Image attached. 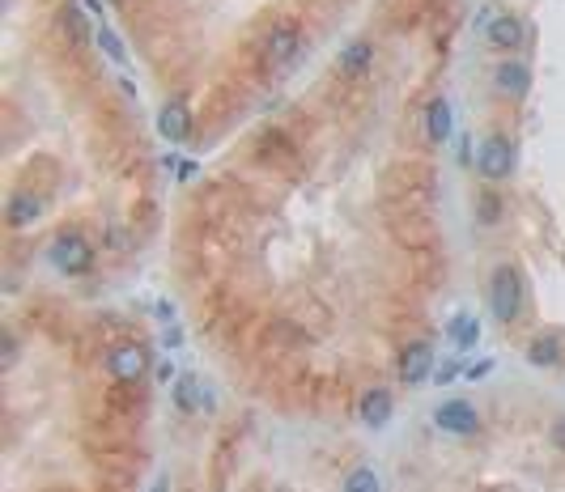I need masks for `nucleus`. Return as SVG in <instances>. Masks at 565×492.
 Segmentation results:
<instances>
[{
    "instance_id": "nucleus-1",
    "label": "nucleus",
    "mask_w": 565,
    "mask_h": 492,
    "mask_svg": "<svg viewBox=\"0 0 565 492\" xmlns=\"http://www.w3.org/2000/svg\"><path fill=\"white\" fill-rule=\"evenodd\" d=\"M489 310H493L497 322H514L523 314V276H519V267L502 264L493 272V281H489Z\"/></svg>"
},
{
    "instance_id": "nucleus-2",
    "label": "nucleus",
    "mask_w": 565,
    "mask_h": 492,
    "mask_svg": "<svg viewBox=\"0 0 565 492\" xmlns=\"http://www.w3.org/2000/svg\"><path fill=\"white\" fill-rule=\"evenodd\" d=\"M145 369H149V348L137 340H123L115 344L111 353H107V374L123 386H132V382L145 378Z\"/></svg>"
},
{
    "instance_id": "nucleus-3",
    "label": "nucleus",
    "mask_w": 565,
    "mask_h": 492,
    "mask_svg": "<svg viewBox=\"0 0 565 492\" xmlns=\"http://www.w3.org/2000/svg\"><path fill=\"white\" fill-rule=\"evenodd\" d=\"M476 171L489 183H506L514 174V140L510 136H489L481 145V153H476Z\"/></svg>"
},
{
    "instance_id": "nucleus-4",
    "label": "nucleus",
    "mask_w": 565,
    "mask_h": 492,
    "mask_svg": "<svg viewBox=\"0 0 565 492\" xmlns=\"http://www.w3.org/2000/svg\"><path fill=\"white\" fill-rule=\"evenodd\" d=\"M52 259H56L60 272L85 276V272L94 267V246L85 242L81 234H64V238H56V246H52Z\"/></svg>"
},
{
    "instance_id": "nucleus-5",
    "label": "nucleus",
    "mask_w": 565,
    "mask_h": 492,
    "mask_svg": "<svg viewBox=\"0 0 565 492\" xmlns=\"http://www.w3.org/2000/svg\"><path fill=\"white\" fill-rule=\"evenodd\" d=\"M298 52H302V30H298V21H281V26H273V35L264 38V64H268V68H285Z\"/></svg>"
},
{
    "instance_id": "nucleus-6",
    "label": "nucleus",
    "mask_w": 565,
    "mask_h": 492,
    "mask_svg": "<svg viewBox=\"0 0 565 492\" xmlns=\"http://www.w3.org/2000/svg\"><path fill=\"white\" fill-rule=\"evenodd\" d=\"M434 425L442 429V433H455V437H472L481 429V412L472 408L468 399H447L438 412H434Z\"/></svg>"
},
{
    "instance_id": "nucleus-7",
    "label": "nucleus",
    "mask_w": 565,
    "mask_h": 492,
    "mask_svg": "<svg viewBox=\"0 0 565 492\" xmlns=\"http://www.w3.org/2000/svg\"><path fill=\"white\" fill-rule=\"evenodd\" d=\"M434 374V348L429 344H409L404 353H400V382H409V386H426V378Z\"/></svg>"
},
{
    "instance_id": "nucleus-8",
    "label": "nucleus",
    "mask_w": 565,
    "mask_h": 492,
    "mask_svg": "<svg viewBox=\"0 0 565 492\" xmlns=\"http://www.w3.org/2000/svg\"><path fill=\"white\" fill-rule=\"evenodd\" d=\"M157 132L166 136L171 145H183L192 136V115H187V107L183 102H166L162 115H157Z\"/></svg>"
},
{
    "instance_id": "nucleus-9",
    "label": "nucleus",
    "mask_w": 565,
    "mask_h": 492,
    "mask_svg": "<svg viewBox=\"0 0 565 492\" xmlns=\"http://www.w3.org/2000/svg\"><path fill=\"white\" fill-rule=\"evenodd\" d=\"M485 35L493 47H502V52H514V47H523V38H527V26L514 13H502V18H493L485 26Z\"/></svg>"
},
{
    "instance_id": "nucleus-10",
    "label": "nucleus",
    "mask_w": 565,
    "mask_h": 492,
    "mask_svg": "<svg viewBox=\"0 0 565 492\" xmlns=\"http://www.w3.org/2000/svg\"><path fill=\"white\" fill-rule=\"evenodd\" d=\"M4 217H9V226H13V229L35 226V221L43 217V200L35 195V191H13V195H9V209H4Z\"/></svg>"
},
{
    "instance_id": "nucleus-11",
    "label": "nucleus",
    "mask_w": 565,
    "mask_h": 492,
    "mask_svg": "<svg viewBox=\"0 0 565 492\" xmlns=\"http://www.w3.org/2000/svg\"><path fill=\"white\" fill-rule=\"evenodd\" d=\"M336 68H340L345 76H366L374 68V43H362V38L349 43V47L336 56Z\"/></svg>"
},
{
    "instance_id": "nucleus-12",
    "label": "nucleus",
    "mask_w": 565,
    "mask_h": 492,
    "mask_svg": "<svg viewBox=\"0 0 565 492\" xmlns=\"http://www.w3.org/2000/svg\"><path fill=\"white\" fill-rule=\"evenodd\" d=\"M493 85H497V94L506 98H523L527 90H531V73H527V64H502L497 73H493Z\"/></svg>"
},
{
    "instance_id": "nucleus-13",
    "label": "nucleus",
    "mask_w": 565,
    "mask_h": 492,
    "mask_svg": "<svg viewBox=\"0 0 565 492\" xmlns=\"http://www.w3.org/2000/svg\"><path fill=\"white\" fill-rule=\"evenodd\" d=\"M362 420H366L370 429H383L391 420V391H383V386H378V391H366V395H362Z\"/></svg>"
},
{
    "instance_id": "nucleus-14",
    "label": "nucleus",
    "mask_w": 565,
    "mask_h": 492,
    "mask_svg": "<svg viewBox=\"0 0 565 492\" xmlns=\"http://www.w3.org/2000/svg\"><path fill=\"white\" fill-rule=\"evenodd\" d=\"M450 102L447 98H438L434 107L426 111V136H429V145H447V136H450Z\"/></svg>"
},
{
    "instance_id": "nucleus-15",
    "label": "nucleus",
    "mask_w": 565,
    "mask_h": 492,
    "mask_svg": "<svg viewBox=\"0 0 565 492\" xmlns=\"http://www.w3.org/2000/svg\"><path fill=\"white\" fill-rule=\"evenodd\" d=\"M447 336L455 340L459 353H468V348H476V340H481V322H476V314H455V319L447 322Z\"/></svg>"
},
{
    "instance_id": "nucleus-16",
    "label": "nucleus",
    "mask_w": 565,
    "mask_h": 492,
    "mask_svg": "<svg viewBox=\"0 0 565 492\" xmlns=\"http://www.w3.org/2000/svg\"><path fill=\"white\" fill-rule=\"evenodd\" d=\"M527 361H531V365H545V369H553V365L561 361V336H536V340H531V348H527Z\"/></svg>"
},
{
    "instance_id": "nucleus-17",
    "label": "nucleus",
    "mask_w": 565,
    "mask_h": 492,
    "mask_svg": "<svg viewBox=\"0 0 565 492\" xmlns=\"http://www.w3.org/2000/svg\"><path fill=\"white\" fill-rule=\"evenodd\" d=\"M345 492H383V480L374 467H357L345 475Z\"/></svg>"
},
{
    "instance_id": "nucleus-18",
    "label": "nucleus",
    "mask_w": 565,
    "mask_h": 492,
    "mask_svg": "<svg viewBox=\"0 0 565 492\" xmlns=\"http://www.w3.org/2000/svg\"><path fill=\"white\" fill-rule=\"evenodd\" d=\"M175 399H179V408H183V412H195V408L204 403V399H200V382H195V378H179L175 382Z\"/></svg>"
},
{
    "instance_id": "nucleus-19",
    "label": "nucleus",
    "mask_w": 565,
    "mask_h": 492,
    "mask_svg": "<svg viewBox=\"0 0 565 492\" xmlns=\"http://www.w3.org/2000/svg\"><path fill=\"white\" fill-rule=\"evenodd\" d=\"M94 38H98V47H102L107 56L115 60V64H128V52H123V43H119V35H115V30H107V26H98V30H94Z\"/></svg>"
},
{
    "instance_id": "nucleus-20",
    "label": "nucleus",
    "mask_w": 565,
    "mask_h": 492,
    "mask_svg": "<svg viewBox=\"0 0 565 492\" xmlns=\"http://www.w3.org/2000/svg\"><path fill=\"white\" fill-rule=\"evenodd\" d=\"M476 209H481V221H485V226H497V217H502V200H497L493 191H481Z\"/></svg>"
},
{
    "instance_id": "nucleus-21",
    "label": "nucleus",
    "mask_w": 565,
    "mask_h": 492,
    "mask_svg": "<svg viewBox=\"0 0 565 492\" xmlns=\"http://www.w3.org/2000/svg\"><path fill=\"white\" fill-rule=\"evenodd\" d=\"M64 30H73L77 38H85V21H81L77 4H64Z\"/></svg>"
},
{
    "instance_id": "nucleus-22",
    "label": "nucleus",
    "mask_w": 565,
    "mask_h": 492,
    "mask_svg": "<svg viewBox=\"0 0 565 492\" xmlns=\"http://www.w3.org/2000/svg\"><path fill=\"white\" fill-rule=\"evenodd\" d=\"M455 374H459V361H447V365L438 369V382H450V378H455Z\"/></svg>"
},
{
    "instance_id": "nucleus-23",
    "label": "nucleus",
    "mask_w": 565,
    "mask_h": 492,
    "mask_svg": "<svg viewBox=\"0 0 565 492\" xmlns=\"http://www.w3.org/2000/svg\"><path fill=\"white\" fill-rule=\"evenodd\" d=\"M489 369H493V361H481V365H472V369H468V378H472V382H476V378H485Z\"/></svg>"
},
{
    "instance_id": "nucleus-24",
    "label": "nucleus",
    "mask_w": 565,
    "mask_h": 492,
    "mask_svg": "<svg viewBox=\"0 0 565 492\" xmlns=\"http://www.w3.org/2000/svg\"><path fill=\"white\" fill-rule=\"evenodd\" d=\"M557 446L565 450V425H557Z\"/></svg>"
}]
</instances>
